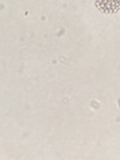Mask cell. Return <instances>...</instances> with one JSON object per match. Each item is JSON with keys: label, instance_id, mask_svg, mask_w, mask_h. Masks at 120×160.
<instances>
[{"label": "cell", "instance_id": "obj_1", "mask_svg": "<svg viewBox=\"0 0 120 160\" xmlns=\"http://www.w3.org/2000/svg\"><path fill=\"white\" fill-rule=\"evenodd\" d=\"M96 7L103 12L115 13L120 9V0H95Z\"/></svg>", "mask_w": 120, "mask_h": 160}]
</instances>
